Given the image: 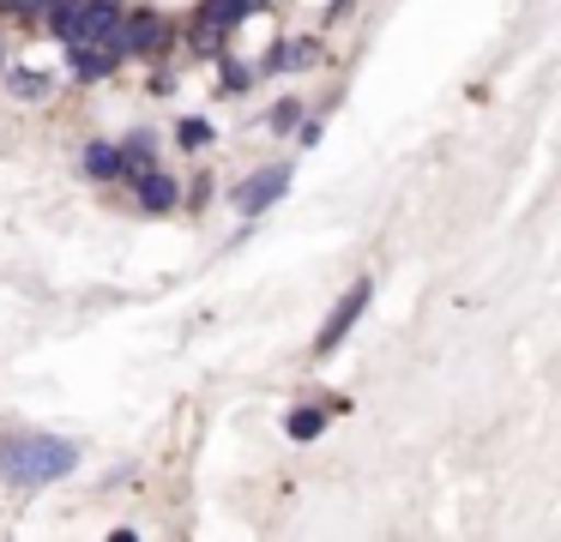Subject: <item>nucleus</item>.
<instances>
[{"label": "nucleus", "mask_w": 561, "mask_h": 542, "mask_svg": "<svg viewBox=\"0 0 561 542\" xmlns=\"http://www.w3.org/2000/svg\"><path fill=\"white\" fill-rule=\"evenodd\" d=\"M79 470V446L61 434H0V476L13 488H49Z\"/></svg>", "instance_id": "1"}, {"label": "nucleus", "mask_w": 561, "mask_h": 542, "mask_svg": "<svg viewBox=\"0 0 561 542\" xmlns=\"http://www.w3.org/2000/svg\"><path fill=\"white\" fill-rule=\"evenodd\" d=\"M122 19H127L122 0H79L61 43H115L122 48Z\"/></svg>", "instance_id": "2"}, {"label": "nucleus", "mask_w": 561, "mask_h": 542, "mask_svg": "<svg viewBox=\"0 0 561 542\" xmlns=\"http://www.w3.org/2000/svg\"><path fill=\"white\" fill-rule=\"evenodd\" d=\"M368 301H375V284H368V277H356V284L339 296V308L327 313V325H320V337H314V349H320V356L344 344V332H351V325L363 320V308H368Z\"/></svg>", "instance_id": "3"}, {"label": "nucleus", "mask_w": 561, "mask_h": 542, "mask_svg": "<svg viewBox=\"0 0 561 542\" xmlns=\"http://www.w3.org/2000/svg\"><path fill=\"white\" fill-rule=\"evenodd\" d=\"M254 7H260V0H206V7L194 12V43L199 48H218V36H230Z\"/></svg>", "instance_id": "4"}, {"label": "nucleus", "mask_w": 561, "mask_h": 542, "mask_svg": "<svg viewBox=\"0 0 561 542\" xmlns=\"http://www.w3.org/2000/svg\"><path fill=\"white\" fill-rule=\"evenodd\" d=\"M284 187H290V163L260 169L254 181H242V187H236V211H242V217H260L272 199H284Z\"/></svg>", "instance_id": "5"}, {"label": "nucleus", "mask_w": 561, "mask_h": 542, "mask_svg": "<svg viewBox=\"0 0 561 542\" xmlns=\"http://www.w3.org/2000/svg\"><path fill=\"white\" fill-rule=\"evenodd\" d=\"M175 36V24L163 19V12H127L122 19V55H151V48H163Z\"/></svg>", "instance_id": "6"}, {"label": "nucleus", "mask_w": 561, "mask_h": 542, "mask_svg": "<svg viewBox=\"0 0 561 542\" xmlns=\"http://www.w3.org/2000/svg\"><path fill=\"white\" fill-rule=\"evenodd\" d=\"M115 60H122V48H115V43H67V72H73L79 84L110 79Z\"/></svg>", "instance_id": "7"}, {"label": "nucleus", "mask_w": 561, "mask_h": 542, "mask_svg": "<svg viewBox=\"0 0 561 542\" xmlns=\"http://www.w3.org/2000/svg\"><path fill=\"white\" fill-rule=\"evenodd\" d=\"M134 193H139V205H146V211H175V199H182V187H175L170 169H151V163L134 175Z\"/></svg>", "instance_id": "8"}, {"label": "nucleus", "mask_w": 561, "mask_h": 542, "mask_svg": "<svg viewBox=\"0 0 561 542\" xmlns=\"http://www.w3.org/2000/svg\"><path fill=\"white\" fill-rule=\"evenodd\" d=\"M7 96H19V103H43V96H49V79H43L37 67H13L7 72Z\"/></svg>", "instance_id": "9"}, {"label": "nucleus", "mask_w": 561, "mask_h": 542, "mask_svg": "<svg viewBox=\"0 0 561 542\" xmlns=\"http://www.w3.org/2000/svg\"><path fill=\"white\" fill-rule=\"evenodd\" d=\"M85 175H91V181H115V175H122V151H115L110 139L85 145Z\"/></svg>", "instance_id": "10"}, {"label": "nucleus", "mask_w": 561, "mask_h": 542, "mask_svg": "<svg viewBox=\"0 0 561 542\" xmlns=\"http://www.w3.org/2000/svg\"><path fill=\"white\" fill-rule=\"evenodd\" d=\"M320 428H327V410H320V404H296L290 422H284V434H290V440H314Z\"/></svg>", "instance_id": "11"}, {"label": "nucleus", "mask_w": 561, "mask_h": 542, "mask_svg": "<svg viewBox=\"0 0 561 542\" xmlns=\"http://www.w3.org/2000/svg\"><path fill=\"white\" fill-rule=\"evenodd\" d=\"M296 120H302V103H296V96H284V103H272V115H266V127L272 132H290Z\"/></svg>", "instance_id": "12"}, {"label": "nucleus", "mask_w": 561, "mask_h": 542, "mask_svg": "<svg viewBox=\"0 0 561 542\" xmlns=\"http://www.w3.org/2000/svg\"><path fill=\"white\" fill-rule=\"evenodd\" d=\"M218 84H224V91H248V84H254V72H248L242 60H230V67L218 72Z\"/></svg>", "instance_id": "13"}, {"label": "nucleus", "mask_w": 561, "mask_h": 542, "mask_svg": "<svg viewBox=\"0 0 561 542\" xmlns=\"http://www.w3.org/2000/svg\"><path fill=\"white\" fill-rule=\"evenodd\" d=\"M206 139H211V127H206V120H182V145H187V151H199Z\"/></svg>", "instance_id": "14"}]
</instances>
